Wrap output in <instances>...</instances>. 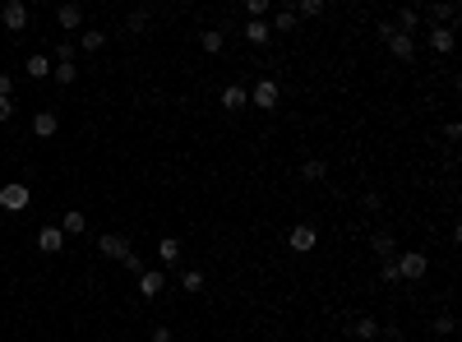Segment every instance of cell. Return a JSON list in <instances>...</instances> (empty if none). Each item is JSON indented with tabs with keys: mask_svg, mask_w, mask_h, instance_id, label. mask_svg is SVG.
Masks as SVG:
<instances>
[{
	"mask_svg": "<svg viewBox=\"0 0 462 342\" xmlns=\"http://www.w3.org/2000/svg\"><path fill=\"white\" fill-rule=\"evenodd\" d=\"M393 264H397V282H416V277H425V273H430V259H425L421 250H407V254H397Z\"/></svg>",
	"mask_w": 462,
	"mask_h": 342,
	"instance_id": "obj_1",
	"label": "cell"
},
{
	"mask_svg": "<svg viewBox=\"0 0 462 342\" xmlns=\"http://www.w3.org/2000/svg\"><path fill=\"white\" fill-rule=\"evenodd\" d=\"M277 102H282L277 79H259V84L250 88V107H254V111H277Z\"/></svg>",
	"mask_w": 462,
	"mask_h": 342,
	"instance_id": "obj_2",
	"label": "cell"
},
{
	"mask_svg": "<svg viewBox=\"0 0 462 342\" xmlns=\"http://www.w3.org/2000/svg\"><path fill=\"white\" fill-rule=\"evenodd\" d=\"M379 37H384V42H388V51H393L397 60H411V55H416V37L397 33L393 23H379Z\"/></svg>",
	"mask_w": 462,
	"mask_h": 342,
	"instance_id": "obj_3",
	"label": "cell"
},
{
	"mask_svg": "<svg viewBox=\"0 0 462 342\" xmlns=\"http://www.w3.org/2000/svg\"><path fill=\"white\" fill-rule=\"evenodd\" d=\"M286 245H291V250H296V254H310V250H315V245H319V232H315L310 222H296V227L286 232Z\"/></svg>",
	"mask_w": 462,
	"mask_h": 342,
	"instance_id": "obj_4",
	"label": "cell"
},
{
	"mask_svg": "<svg viewBox=\"0 0 462 342\" xmlns=\"http://www.w3.org/2000/svg\"><path fill=\"white\" fill-rule=\"evenodd\" d=\"M98 254H107V259H116V264H125V254H130V241L116 232H102L98 236Z\"/></svg>",
	"mask_w": 462,
	"mask_h": 342,
	"instance_id": "obj_5",
	"label": "cell"
},
{
	"mask_svg": "<svg viewBox=\"0 0 462 342\" xmlns=\"http://www.w3.org/2000/svg\"><path fill=\"white\" fill-rule=\"evenodd\" d=\"M0 23H5L10 33H23V28H28V5H23V0H5V10H0Z\"/></svg>",
	"mask_w": 462,
	"mask_h": 342,
	"instance_id": "obj_6",
	"label": "cell"
},
{
	"mask_svg": "<svg viewBox=\"0 0 462 342\" xmlns=\"http://www.w3.org/2000/svg\"><path fill=\"white\" fill-rule=\"evenodd\" d=\"M28 199H33V190H28V185H0V209L23 213V209H28Z\"/></svg>",
	"mask_w": 462,
	"mask_h": 342,
	"instance_id": "obj_7",
	"label": "cell"
},
{
	"mask_svg": "<svg viewBox=\"0 0 462 342\" xmlns=\"http://www.w3.org/2000/svg\"><path fill=\"white\" fill-rule=\"evenodd\" d=\"M245 107H250V88L227 84V88H222V111H245Z\"/></svg>",
	"mask_w": 462,
	"mask_h": 342,
	"instance_id": "obj_8",
	"label": "cell"
},
{
	"mask_svg": "<svg viewBox=\"0 0 462 342\" xmlns=\"http://www.w3.org/2000/svg\"><path fill=\"white\" fill-rule=\"evenodd\" d=\"M162 287H166V277L157 268H143L139 273V296H162Z\"/></svg>",
	"mask_w": 462,
	"mask_h": 342,
	"instance_id": "obj_9",
	"label": "cell"
},
{
	"mask_svg": "<svg viewBox=\"0 0 462 342\" xmlns=\"http://www.w3.org/2000/svg\"><path fill=\"white\" fill-rule=\"evenodd\" d=\"M55 23H60L65 33H79V28H84V10H79V5H60V10H55Z\"/></svg>",
	"mask_w": 462,
	"mask_h": 342,
	"instance_id": "obj_10",
	"label": "cell"
},
{
	"mask_svg": "<svg viewBox=\"0 0 462 342\" xmlns=\"http://www.w3.org/2000/svg\"><path fill=\"white\" fill-rule=\"evenodd\" d=\"M55 130H60V116H55V111H37V116H33V134H37V139H51Z\"/></svg>",
	"mask_w": 462,
	"mask_h": 342,
	"instance_id": "obj_11",
	"label": "cell"
},
{
	"mask_svg": "<svg viewBox=\"0 0 462 342\" xmlns=\"http://www.w3.org/2000/svg\"><path fill=\"white\" fill-rule=\"evenodd\" d=\"M37 245H42L46 254H60L65 250V232H60V227H42V232H37Z\"/></svg>",
	"mask_w": 462,
	"mask_h": 342,
	"instance_id": "obj_12",
	"label": "cell"
},
{
	"mask_svg": "<svg viewBox=\"0 0 462 342\" xmlns=\"http://www.w3.org/2000/svg\"><path fill=\"white\" fill-rule=\"evenodd\" d=\"M157 259H162L166 268L180 264V241H176V236H162V241H157Z\"/></svg>",
	"mask_w": 462,
	"mask_h": 342,
	"instance_id": "obj_13",
	"label": "cell"
},
{
	"mask_svg": "<svg viewBox=\"0 0 462 342\" xmlns=\"http://www.w3.org/2000/svg\"><path fill=\"white\" fill-rule=\"evenodd\" d=\"M425 42H430V51L449 55V51H453V28H430V33H425Z\"/></svg>",
	"mask_w": 462,
	"mask_h": 342,
	"instance_id": "obj_14",
	"label": "cell"
},
{
	"mask_svg": "<svg viewBox=\"0 0 462 342\" xmlns=\"http://www.w3.org/2000/svg\"><path fill=\"white\" fill-rule=\"evenodd\" d=\"M291 28H296V10H291V5L273 10V23H268V33H291Z\"/></svg>",
	"mask_w": 462,
	"mask_h": 342,
	"instance_id": "obj_15",
	"label": "cell"
},
{
	"mask_svg": "<svg viewBox=\"0 0 462 342\" xmlns=\"http://www.w3.org/2000/svg\"><path fill=\"white\" fill-rule=\"evenodd\" d=\"M60 232H65V236H84V232H88V218H84L79 209H70L65 218H60Z\"/></svg>",
	"mask_w": 462,
	"mask_h": 342,
	"instance_id": "obj_16",
	"label": "cell"
},
{
	"mask_svg": "<svg viewBox=\"0 0 462 342\" xmlns=\"http://www.w3.org/2000/svg\"><path fill=\"white\" fill-rule=\"evenodd\" d=\"M268 37H273V33H268L264 19H250V23H245V42H250V46H264Z\"/></svg>",
	"mask_w": 462,
	"mask_h": 342,
	"instance_id": "obj_17",
	"label": "cell"
},
{
	"mask_svg": "<svg viewBox=\"0 0 462 342\" xmlns=\"http://www.w3.org/2000/svg\"><path fill=\"white\" fill-rule=\"evenodd\" d=\"M393 28H397V33H416V28H421V10H397V23H393Z\"/></svg>",
	"mask_w": 462,
	"mask_h": 342,
	"instance_id": "obj_18",
	"label": "cell"
},
{
	"mask_svg": "<svg viewBox=\"0 0 462 342\" xmlns=\"http://www.w3.org/2000/svg\"><path fill=\"white\" fill-rule=\"evenodd\" d=\"M102 42H107V33H102V28H84L74 46H84V51H102Z\"/></svg>",
	"mask_w": 462,
	"mask_h": 342,
	"instance_id": "obj_19",
	"label": "cell"
},
{
	"mask_svg": "<svg viewBox=\"0 0 462 342\" xmlns=\"http://www.w3.org/2000/svg\"><path fill=\"white\" fill-rule=\"evenodd\" d=\"M352 333H356V338H361V342H374V338H379V324H374L370 315H361V320L352 324Z\"/></svg>",
	"mask_w": 462,
	"mask_h": 342,
	"instance_id": "obj_20",
	"label": "cell"
},
{
	"mask_svg": "<svg viewBox=\"0 0 462 342\" xmlns=\"http://www.w3.org/2000/svg\"><path fill=\"white\" fill-rule=\"evenodd\" d=\"M51 79H55V84H74V79H79V70H74V60H55V70H51Z\"/></svg>",
	"mask_w": 462,
	"mask_h": 342,
	"instance_id": "obj_21",
	"label": "cell"
},
{
	"mask_svg": "<svg viewBox=\"0 0 462 342\" xmlns=\"http://www.w3.org/2000/svg\"><path fill=\"white\" fill-rule=\"evenodd\" d=\"M28 79H51V60L46 55H28Z\"/></svg>",
	"mask_w": 462,
	"mask_h": 342,
	"instance_id": "obj_22",
	"label": "cell"
},
{
	"mask_svg": "<svg viewBox=\"0 0 462 342\" xmlns=\"http://www.w3.org/2000/svg\"><path fill=\"white\" fill-rule=\"evenodd\" d=\"M180 291H190V296H199V291H204V273H199V268H190V273H180Z\"/></svg>",
	"mask_w": 462,
	"mask_h": 342,
	"instance_id": "obj_23",
	"label": "cell"
},
{
	"mask_svg": "<svg viewBox=\"0 0 462 342\" xmlns=\"http://www.w3.org/2000/svg\"><path fill=\"white\" fill-rule=\"evenodd\" d=\"M301 176H305V180H324V176H329V166H324V157H310V162L301 166Z\"/></svg>",
	"mask_w": 462,
	"mask_h": 342,
	"instance_id": "obj_24",
	"label": "cell"
},
{
	"mask_svg": "<svg viewBox=\"0 0 462 342\" xmlns=\"http://www.w3.org/2000/svg\"><path fill=\"white\" fill-rule=\"evenodd\" d=\"M222 42H227V37H222L218 28H209V33L199 37V46H204V51H209V55H218V51H222Z\"/></svg>",
	"mask_w": 462,
	"mask_h": 342,
	"instance_id": "obj_25",
	"label": "cell"
},
{
	"mask_svg": "<svg viewBox=\"0 0 462 342\" xmlns=\"http://www.w3.org/2000/svg\"><path fill=\"white\" fill-rule=\"evenodd\" d=\"M374 254H384V259H393V236H388V232H374Z\"/></svg>",
	"mask_w": 462,
	"mask_h": 342,
	"instance_id": "obj_26",
	"label": "cell"
},
{
	"mask_svg": "<svg viewBox=\"0 0 462 342\" xmlns=\"http://www.w3.org/2000/svg\"><path fill=\"white\" fill-rule=\"evenodd\" d=\"M301 14H305V19H319V14H324V0H301V5H296V19H301Z\"/></svg>",
	"mask_w": 462,
	"mask_h": 342,
	"instance_id": "obj_27",
	"label": "cell"
},
{
	"mask_svg": "<svg viewBox=\"0 0 462 342\" xmlns=\"http://www.w3.org/2000/svg\"><path fill=\"white\" fill-rule=\"evenodd\" d=\"M74 51H79V46H74V42H70V37H65V42L55 46V60H74Z\"/></svg>",
	"mask_w": 462,
	"mask_h": 342,
	"instance_id": "obj_28",
	"label": "cell"
},
{
	"mask_svg": "<svg viewBox=\"0 0 462 342\" xmlns=\"http://www.w3.org/2000/svg\"><path fill=\"white\" fill-rule=\"evenodd\" d=\"M379 277H384V282H397V264H393V259H384V264H379Z\"/></svg>",
	"mask_w": 462,
	"mask_h": 342,
	"instance_id": "obj_29",
	"label": "cell"
},
{
	"mask_svg": "<svg viewBox=\"0 0 462 342\" xmlns=\"http://www.w3.org/2000/svg\"><path fill=\"white\" fill-rule=\"evenodd\" d=\"M268 14V0H250V19H264Z\"/></svg>",
	"mask_w": 462,
	"mask_h": 342,
	"instance_id": "obj_30",
	"label": "cell"
},
{
	"mask_svg": "<svg viewBox=\"0 0 462 342\" xmlns=\"http://www.w3.org/2000/svg\"><path fill=\"white\" fill-rule=\"evenodd\" d=\"M435 333H453V315H440V320H435Z\"/></svg>",
	"mask_w": 462,
	"mask_h": 342,
	"instance_id": "obj_31",
	"label": "cell"
},
{
	"mask_svg": "<svg viewBox=\"0 0 462 342\" xmlns=\"http://www.w3.org/2000/svg\"><path fill=\"white\" fill-rule=\"evenodd\" d=\"M10 116H14V102H10V98H0V125L10 121Z\"/></svg>",
	"mask_w": 462,
	"mask_h": 342,
	"instance_id": "obj_32",
	"label": "cell"
},
{
	"mask_svg": "<svg viewBox=\"0 0 462 342\" xmlns=\"http://www.w3.org/2000/svg\"><path fill=\"white\" fill-rule=\"evenodd\" d=\"M153 342H171V329H166V324H157V329H153Z\"/></svg>",
	"mask_w": 462,
	"mask_h": 342,
	"instance_id": "obj_33",
	"label": "cell"
},
{
	"mask_svg": "<svg viewBox=\"0 0 462 342\" xmlns=\"http://www.w3.org/2000/svg\"><path fill=\"white\" fill-rule=\"evenodd\" d=\"M10 93H14V79H10V74H0V98H10Z\"/></svg>",
	"mask_w": 462,
	"mask_h": 342,
	"instance_id": "obj_34",
	"label": "cell"
}]
</instances>
